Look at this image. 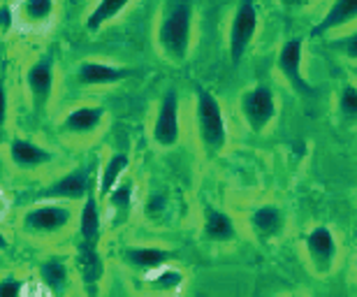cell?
Segmentation results:
<instances>
[{
    "label": "cell",
    "instance_id": "8fae6325",
    "mask_svg": "<svg viewBox=\"0 0 357 297\" xmlns=\"http://www.w3.org/2000/svg\"><path fill=\"white\" fill-rule=\"evenodd\" d=\"M306 253L318 274L332 272L334 260H337V239L327 225H316L309 235H306Z\"/></svg>",
    "mask_w": 357,
    "mask_h": 297
},
{
    "label": "cell",
    "instance_id": "7a4b0ae2",
    "mask_svg": "<svg viewBox=\"0 0 357 297\" xmlns=\"http://www.w3.org/2000/svg\"><path fill=\"white\" fill-rule=\"evenodd\" d=\"M192 21L195 12L190 0H172L162 12L155 31V45L169 63L178 66L188 59L192 47Z\"/></svg>",
    "mask_w": 357,
    "mask_h": 297
},
{
    "label": "cell",
    "instance_id": "8992f818",
    "mask_svg": "<svg viewBox=\"0 0 357 297\" xmlns=\"http://www.w3.org/2000/svg\"><path fill=\"white\" fill-rule=\"evenodd\" d=\"M5 155L10 167L21 174H40L59 160L56 151L26 137H12L5 146Z\"/></svg>",
    "mask_w": 357,
    "mask_h": 297
},
{
    "label": "cell",
    "instance_id": "e0dca14e",
    "mask_svg": "<svg viewBox=\"0 0 357 297\" xmlns=\"http://www.w3.org/2000/svg\"><path fill=\"white\" fill-rule=\"evenodd\" d=\"M128 167H130V155L128 153H109L107 155V160L102 162V167H100L98 186H96V193L100 197V202H102L107 197V193H109V190L123 179Z\"/></svg>",
    "mask_w": 357,
    "mask_h": 297
},
{
    "label": "cell",
    "instance_id": "5b68a950",
    "mask_svg": "<svg viewBox=\"0 0 357 297\" xmlns=\"http://www.w3.org/2000/svg\"><path fill=\"white\" fill-rule=\"evenodd\" d=\"M24 89L28 102L35 112H47L52 107L56 91H59V68L52 54H42L24 73Z\"/></svg>",
    "mask_w": 357,
    "mask_h": 297
},
{
    "label": "cell",
    "instance_id": "7402d4cb",
    "mask_svg": "<svg viewBox=\"0 0 357 297\" xmlns=\"http://www.w3.org/2000/svg\"><path fill=\"white\" fill-rule=\"evenodd\" d=\"M251 223H253V228L258 235L269 239V237L281 235L285 218H283V211L278 207H274V204H265V207H258L253 211Z\"/></svg>",
    "mask_w": 357,
    "mask_h": 297
},
{
    "label": "cell",
    "instance_id": "ffe728a7",
    "mask_svg": "<svg viewBox=\"0 0 357 297\" xmlns=\"http://www.w3.org/2000/svg\"><path fill=\"white\" fill-rule=\"evenodd\" d=\"M38 279L49 288V293H66L68 286L73 284V274H70V267L66 260H56L49 258L45 263L38 265Z\"/></svg>",
    "mask_w": 357,
    "mask_h": 297
},
{
    "label": "cell",
    "instance_id": "44dd1931",
    "mask_svg": "<svg viewBox=\"0 0 357 297\" xmlns=\"http://www.w3.org/2000/svg\"><path fill=\"white\" fill-rule=\"evenodd\" d=\"M204 237L209 242L216 244H227L237 237L232 218L225 211H218L213 207H204Z\"/></svg>",
    "mask_w": 357,
    "mask_h": 297
},
{
    "label": "cell",
    "instance_id": "83f0119b",
    "mask_svg": "<svg viewBox=\"0 0 357 297\" xmlns=\"http://www.w3.org/2000/svg\"><path fill=\"white\" fill-rule=\"evenodd\" d=\"M281 3L285 7H299V5H306V3H311V0H281Z\"/></svg>",
    "mask_w": 357,
    "mask_h": 297
},
{
    "label": "cell",
    "instance_id": "3957f363",
    "mask_svg": "<svg viewBox=\"0 0 357 297\" xmlns=\"http://www.w3.org/2000/svg\"><path fill=\"white\" fill-rule=\"evenodd\" d=\"M107 128V109L100 105L82 102L70 107L56 123L61 142L70 148H86L102 135Z\"/></svg>",
    "mask_w": 357,
    "mask_h": 297
},
{
    "label": "cell",
    "instance_id": "277c9868",
    "mask_svg": "<svg viewBox=\"0 0 357 297\" xmlns=\"http://www.w3.org/2000/svg\"><path fill=\"white\" fill-rule=\"evenodd\" d=\"M195 123L204 151L209 155H218L227 144V125L220 102L202 84H195Z\"/></svg>",
    "mask_w": 357,
    "mask_h": 297
},
{
    "label": "cell",
    "instance_id": "cb8c5ba5",
    "mask_svg": "<svg viewBox=\"0 0 357 297\" xmlns=\"http://www.w3.org/2000/svg\"><path fill=\"white\" fill-rule=\"evenodd\" d=\"M339 114L346 119L348 123H357V89L346 86L339 93Z\"/></svg>",
    "mask_w": 357,
    "mask_h": 297
},
{
    "label": "cell",
    "instance_id": "ac0fdd59",
    "mask_svg": "<svg viewBox=\"0 0 357 297\" xmlns=\"http://www.w3.org/2000/svg\"><path fill=\"white\" fill-rule=\"evenodd\" d=\"M353 19H357V0H334L332 7L327 10V14L318 21L316 28L311 31V35H313V38H318V35L330 33V31H334V28H339V26L351 24Z\"/></svg>",
    "mask_w": 357,
    "mask_h": 297
},
{
    "label": "cell",
    "instance_id": "f1b7e54d",
    "mask_svg": "<svg viewBox=\"0 0 357 297\" xmlns=\"http://www.w3.org/2000/svg\"><path fill=\"white\" fill-rule=\"evenodd\" d=\"M7 246H10V239H7L5 232H0V253L7 251Z\"/></svg>",
    "mask_w": 357,
    "mask_h": 297
},
{
    "label": "cell",
    "instance_id": "603a6c76",
    "mask_svg": "<svg viewBox=\"0 0 357 297\" xmlns=\"http://www.w3.org/2000/svg\"><path fill=\"white\" fill-rule=\"evenodd\" d=\"M130 202H132V183L128 179H121L102 200L105 207L112 209V211L128 209V207H130Z\"/></svg>",
    "mask_w": 357,
    "mask_h": 297
},
{
    "label": "cell",
    "instance_id": "9a60e30c",
    "mask_svg": "<svg viewBox=\"0 0 357 297\" xmlns=\"http://www.w3.org/2000/svg\"><path fill=\"white\" fill-rule=\"evenodd\" d=\"M59 0H19L17 5V21L31 31L52 26L59 17Z\"/></svg>",
    "mask_w": 357,
    "mask_h": 297
},
{
    "label": "cell",
    "instance_id": "4fadbf2b",
    "mask_svg": "<svg viewBox=\"0 0 357 297\" xmlns=\"http://www.w3.org/2000/svg\"><path fill=\"white\" fill-rule=\"evenodd\" d=\"M77 235L82 237V244L98 246L100 235H102V202L91 188L86 200L77 204Z\"/></svg>",
    "mask_w": 357,
    "mask_h": 297
},
{
    "label": "cell",
    "instance_id": "52a82bcc",
    "mask_svg": "<svg viewBox=\"0 0 357 297\" xmlns=\"http://www.w3.org/2000/svg\"><path fill=\"white\" fill-rule=\"evenodd\" d=\"M255 31H258V7L253 0H241L232 17L230 33H227V52H230V61L234 66L244 59L246 49L251 47L255 38Z\"/></svg>",
    "mask_w": 357,
    "mask_h": 297
},
{
    "label": "cell",
    "instance_id": "4316f807",
    "mask_svg": "<svg viewBox=\"0 0 357 297\" xmlns=\"http://www.w3.org/2000/svg\"><path fill=\"white\" fill-rule=\"evenodd\" d=\"M7 121H10V93L0 79V130L7 128Z\"/></svg>",
    "mask_w": 357,
    "mask_h": 297
},
{
    "label": "cell",
    "instance_id": "d6986e66",
    "mask_svg": "<svg viewBox=\"0 0 357 297\" xmlns=\"http://www.w3.org/2000/svg\"><path fill=\"white\" fill-rule=\"evenodd\" d=\"M130 3L132 0H96V5L91 7V12L84 17V28H86L89 33L102 31V28L109 26Z\"/></svg>",
    "mask_w": 357,
    "mask_h": 297
},
{
    "label": "cell",
    "instance_id": "5bb4252c",
    "mask_svg": "<svg viewBox=\"0 0 357 297\" xmlns=\"http://www.w3.org/2000/svg\"><path fill=\"white\" fill-rule=\"evenodd\" d=\"M302 52H304L302 38H292L285 42L281 47V52H278V70H281V75L288 79L292 89L304 96H311L313 93L311 84L306 82L302 75Z\"/></svg>",
    "mask_w": 357,
    "mask_h": 297
},
{
    "label": "cell",
    "instance_id": "484cf974",
    "mask_svg": "<svg viewBox=\"0 0 357 297\" xmlns=\"http://www.w3.org/2000/svg\"><path fill=\"white\" fill-rule=\"evenodd\" d=\"M332 49H337L339 54L348 56V59L357 61V33L348 35V38H341L337 42H332Z\"/></svg>",
    "mask_w": 357,
    "mask_h": 297
},
{
    "label": "cell",
    "instance_id": "7c38bea8",
    "mask_svg": "<svg viewBox=\"0 0 357 297\" xmlns=\"http://www.w3.org/2000/svg\"><path fill=\"white\" fill-rule=\"evenodd\" d=\"M128 75H130L128 68L112 66V63H102V61H82L75 73L77 82H79L84 89L114 86V84L128 79Z\"/></svg>",
    "mask_w": 357,
    "mask_h": 297
},
{
    "label": "cell",
    "instance_id": "6da1fadb",
    "mask_svg": "<svg viewBox=\"0 0 357 297\" xmlns=\"http://www.w3.org/2000/svg\"><path fill=\"white\" fill-rule=\"evenodd\" d=\"M19 232L31 242L54 244L77 230V204L61 200H38L19 216Z\"/></svg>",
    "mask_w": 357,
    "mask_h": 297
},
{
    "label": "cell",
    "instance_id": "30bf717a",
    "mask_svg": "<svg viewBox=\"0 0 357 297\" xmlns=\"http://www.w3.org/2000/svg\"><path fill=\"white\" fill-rule=\"evenodd\" d=\"M91 179L86 167H75L73 172L61 174L59 179H54L47 188H42L38 193V200H61V202H75L79 204L86 200L91 193Z\"/></svg>",
    "mask_w": 357,
    "mask_h": 297
},
{
    "label": "cell",
    "instance_id": "ba28073f",
    "mask_svg": "<svg viewBox=\"0 0 357 297\" xmlns=\"http://www.w3.org/2000/svg\"><path fill=\"white\" fill-rule=\"evenodd\" d=\"M151 137L155 146L172 148L181 139V119H178V96L174 89H169L155 109V119L151 125Z\"/></svg>",
    "mask_w": 357,
    "mask_h": 297
},
{
    "label": "cell",
    "instance_id": "2e32d148",
    "mask_svg": "<svg viewBox=\"0 0 357 297\" xmlns=\"http://www.w3.org/2000/svg\"><path fill=\"white\" fill-rule=\"evenodd\" d=\"M121 258L128 267L137 272H155L172 260V251L162 246H126Z\"/></svg>",
    "mask_w": 357,
    "mask_h": 297
},
{
    "label": "cell",
    "instance_id": "d4e9b609",
    "mask_svg": "<svg viewBox=\"0 0 357 297\" xmlns=\"http://www.w3.org/2000/svg\"><path fill=\"white\" fill-rule=\"evenodd\" d=\"M24 293V279L17 274H5L0 277V297H12Z\"/></svg>",
    "mask_w": 357,
    "mask_h": 297
},
{
    "label": "cell",
    "instance_id": "9c48e42d",
    "mask_svg": "<svg viewBox=\"0 0 357 297\" xmlns=\"http://www.w3.org/2000/svg\"><path fill=\"white\" fill-rule=\"evenodd\" d=\"M241 116H244L246 125L253 132H262L271 123V119L276 116V100L271 89L267 86H253L241 96Z\"/></svg>",
    "mask_w": 357,
    "mask_h": 297
}]
</instances>
